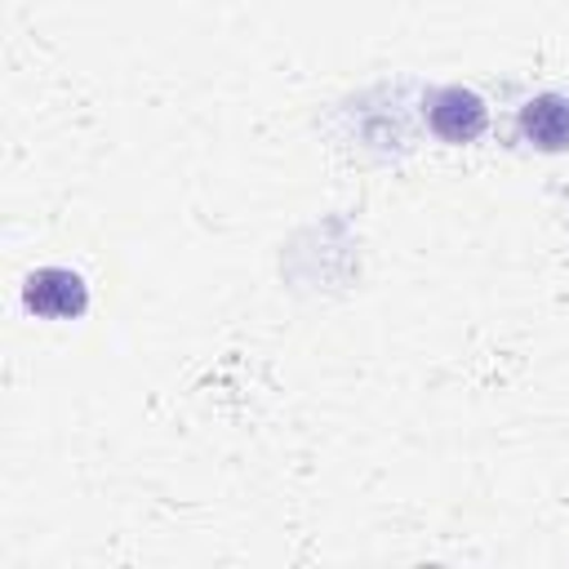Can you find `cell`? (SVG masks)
<instances>
[{
	"label": "cell",
	"instance_id": "obj_1",
	"mask_svg": "<svg viewBox=\"0 0 569 569\" xmlns=\"http://www.w3.org/2000/svg\"><path fill=\"white\" fill-rule=\"evenodd\" d=\"M27 307L36 316H53V320H67V316H80L84 311V284L76 271H62V267H44L27 280Z\"/></svg>",
	"mask_w": 569,
	"mask_h": 569
},
{
	"label": "cell",
	"instance_id": "obj_2",
	"mask_svg": "<svg viewBox=\"0 0 569 569\" xmlns=\"http://www.w3.org/2000/svg\"><path fill=\"white\" fill-rule=\"evenodd\" d=\"M431 129L445 142H471L485 129V102L471 89H445L431 107Z\"/></svg>",
	"mask_w": 569,
	"mask_h": 569
},
{
	"label": "cell",
	"instance_id": "obj_3",
	"mask_svg": "<svg viewBox=\"0 0 569 569\" xmlns=\"http://www.w3.org/2000/svg\"><path fill=\"white\" fill-rule=\"evenodd\" d=\"M520 124H525V133H529L542 151H565V147H569V98H560V93L533 98V102L525 107Z\"/></svg>",
	"mask_w": 569,
	"mask_h": 569
}]
</instances>
